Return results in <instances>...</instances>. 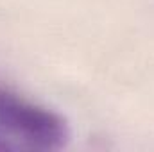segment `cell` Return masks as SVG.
I'll use <instances>...</instances> for the list:
<instances>
[{
	"label": "cell",
	"instance_id": "6da1fadb",
	"mask_svg": "<svg viewBox=\"0 0 154 152\" xmlns=\"http://www.w3.org/2000/svg\"><path fill=\"white\" fill-rule=\"evenodd\" d=\"M0 134L20 147L38 150L65 149L72 138L68 122L59 113L9 88H0Z\"/></svg>",
	"mask_w": 154,
	"mask_h": 152
}]
</instances>
